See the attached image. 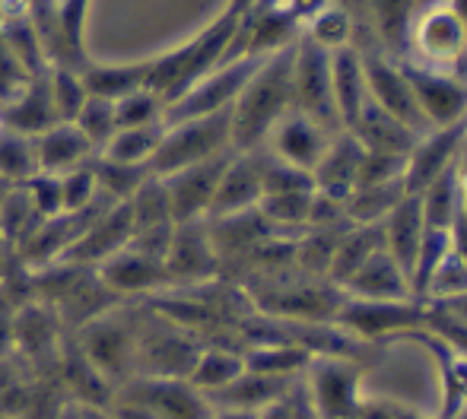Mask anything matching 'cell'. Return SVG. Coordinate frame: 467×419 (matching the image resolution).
<instances>
[{"label": "cell", "instance_id": "6da1fadb", "mask_svg": "<svg viewBox=\"0 0 467 419\" xmlns=\"http://www.w3.org/2000/svg\"><path fill=\"white\" fill-rule=\"evenodd\" d=\"M293 55L296 42L265 57L233 105V149H261L274 124L293 108Z\"/></svg>", "mask_w": 467, "mask_h": 419}, {"label": "cell", "instance_id": "7a4b0ae2", "mask_svg": "<svg viewBox=\"0 0 467 419\" xmlns=\"http://www.w3.org/2000/svg\"><path fill=\"white\" fill-rule=\"evenodd\" d=\"M235 23H239V13L223 10L213 23H207L185 42L172 45V48L160 51V55H150L147 89H153L166 105L179 99L182 93H188L197 80H203L210 70L226 61L229 45H233L235 36Z\"/></svg>", "mask_w": 467, "mask_h": 419}, {"label": "cell", "instance_id": "3957f363", "mask_svg": "<svg viewBox=\"0 0 467 419\" xmlns=\"http://www.w3.org/2000/svg\"><path fill=\"white\" fill-rule=\"evenodd\" d=\"M400 61L467 80V0H423L410 19Z\"/></svg>", "mask_w": 467, "mask_h": 419}, {"label": "cell", "instance_id": "277c9868", "mask_svg": "<svg viewBox=\"0 0 467 419\" xmlns=\"http://www.w3.org/2000/svg\"><path fill=\"white\" fill-rule=\"evenodd\" d=\"M226 153H233V108L166 121L162 140L150 159V172L162 179V175H172L185 166H197V162Z\"/></svg>", "mask_w": 467, "mask_h": 419}, {"label": "cell", "instance_id": "5b68a950", "mask_svg": "<svg viewBox=\"0 0 467 419\" xmlns=\"http://www.w3.org/2000/svg\"><path fill=\"white\" fill-rule=\"evenodd\" d=\"M80 331V353L105 382L109 378H128V382L137 378L140 327L124 318L118 305L83 324Z\"/></svg>", "mask_w": 467, "mask_h": 419}, {"label": "cell", "instance_id": "8992f818", "mask_svg": "<svg viewBox=\"0 0 467 419\" xmlns=\"http://www.w3.org/2000/svg\"><path fill=\"white\" fill-rule=\"evenodd\" d=\"M124 407L140 410L150 419H210L213 401L203 391H197L188 378H153L137 375L128 382Z\"/></svg>", "mask_w": 467, "mask_h": 419}, {"label": "cell", "instance_id": "52a82bcc", "mask_svg": "<svg viewBox=\"0 0 467 419\" xmlns=\"http://www.w3.org/2000/svg\"><path fill=\"white\" fill-rule=\"evenodd\" d=\"M293 108L302 115L315 118L327 130L337 134V108H334V89H331V51L318 48L306 36L296 38L293 55Z\"/></svg>", "mask_w": 467, "mask_h": 419}, {"label": "cell", "instance_id": "ba28073f", "mask_svg": "<svg viewBox=\"0 0 467 419\" xmlns=\"http://www.w3.org/2000/svg\"><path fill=\"white\" fill-rule=\"evenodd\" d=\"M261 61H265V57H233V61H223L220 67L210 70L203 80H197L188 93H182L179 99L166 105V121L229 111L235 105V99H239V93L245 89V83L252 80V74L258 70Z\"/></svg>", "mask_w": 467, "mask_h": 419}, {"label": "cell", "instance_id": "9c48e42d", "mask_svg": "<svg viewBox=\"0 0 467 419\" xmlns=\"http://www.w3.org/2000/svg\"><path fill=\"white\" fill-rule=\"evenodd\" d=\"M337 321L347 333L359 340L398 337V333H417L426 327V302L420 299H350L344 296V305L337 309Z\"/></svg>", "mask_w": 467, "mask_h": 419}, {"label": "cell", "instance_id": "30bf717a", "mask_svg": "<svg viewBox=\"0 0 467 419\" xmlns=\"http://www.w3.org/2000/svg\"><path fill=\"white\" fill-rule=\"evenodd\" d=\"M363 51V70H366V89H369V102L379 105L385 115H391L394 121H400L404 128H410L413 134H426L430 124H426L423 111L417 105L413 87L407 80L400 61L388 57L379 48H359Z\"/></svg>", "mask_w": 467, "mask_h": 419}, {"label": "cell", "instance_id": "8fae6325", "mask_svg": "<svg viewBox=\"0 0 467 419\" xmlns=\"http://www.w3.org/2000/svg\"><path fill=\"white\" fill-rule=\"evenodd\" d=\"M93 273L118 302L143 299V296H153V292H160V290H169V277H166L162 258L147 254L137 245H128L118 254H111L109 261H102L99 267H93Z\"/></svg>", "mask_w": 467, "mask_h": 419}, {"label": "cell", "instance_id": "7c38bea8", "mask_svg": "<svg viewBox=\"0 0 467 419\" xmlns=\"http://www.w3.org/2000/svg\"><path fill=\"white\" fill-rule=\"evenodd\" d=\"M331 137H334V130H327L325 124L302 115V111L289 108L286 115L274 124V130L267 134L261 149H265L267 156H274L277 162H283V166H293V169H299V172L312 175V169L318 166V159L325 156Z\"/></svg>", "mask_w": 467, "mask_h": 419}, {"label": "cell", "instance_id": "4fadbf2b", "mask_svg": "<svg viewBox=\"0 0 467 419\" xmlns=\"http://www.w3.org/2000/svg\"><path fill=\"white\" fill-rule=\"evenodd\" d=\"M226 156H216V159L197 162V166H185L172 175H162V188H166L169 210H172L175 226L179 222H201L210 216L216 198V185H220V175L226 169ZM160 179V175H156Z\"/></svg>", "mask_w": 467, "mask_h": 419}, {"label": "cell", "instance_id": "5bb4252c", "mask_svg": "<svg viewBox=\"0 0 467 419\" xmlns=\"http://www.w3.org/2000/svg\"><path fill=\"white\" fill-rule=\"evenodd\" d=\"M467 143V121L449 124V128H430L417 137L413 149L407 153L404 188L407 194H420L432 185L442 172H449L458 162Z\"/></svg>", "mask_w": 467, "mask_h": 419}, {"label": "cell", "instance_id": "9a60e30c", "mask_svg": "<svg viewBox=\"0 0 467 419\" xmlns=\"http://www.w3.org/2000/svg\"><path fill=\"white\" fill-rule=\"evenodd\" d=\"M407 80L413 87L417 105L423 111L430 128H449V124L467 121V80L455 74H439V70H423L417 64L400 61Z\"/></svg>", "mask_w": 467, "mask_h": 419}, {"label": "cell", "instance_id": "2e32d148", "mask_svg": "<svg viewBox=\"0 0 467 419\" xmlns=\"http://www.w3.org/2000/svg\"><path fill=\"white\" fill-rule=\"evenodd\" d=\"M166 277L169 286L172 283H185V286H197L203 280H210L220 267V258L213 251V241L207 235V226L201 222H179L169 239L166 248Z\"/></svg>", "mask_w": 467, "mask_h": 419}, {"label": "cell", "instance_id": "e0dca14e", "mask_svg": "<svg viewBox=\"0 0 467 419\" xmlns=\"http://www.w3.org/2000/svg\"><path fill=\"white\" fill-rule=\"evenodd\" d=\"M261 198H265V156H261V149H248V153L233 149L220 175V185H216L210 216H233L245 213V210H258Z\"/></svg>", "mask_w": 467, "mask_h": 419}, {"label": "cell", "instance_id": "ac0fdd59", "mask_svg": "<svg viewBox=\"0 0 467 419\" xmlns=\"http://www.w3.org/2000/svg\"><path fill=\"white\" fill-rule=\"evenodd\" d=\"M308 384H312V404L318 419H347L357 407L359 378L357 369L344 359H312Z\"/></svg>", "mask_w": 467, "mask_h": 419}, {"label": "cell", "instance_id": "d6986e66", "mask_svg": "<svg viewBox=\"0 0 467 419\" xmlns=\"http://www.w3.org/2000/svg\"><path fill=\"white\" fill-rule=\"evenodd\" d=\"M363 143L350 134V130H340L331 137L325 156L318 159V166L312 169V188L321 198H331L344 204L347 194L357 188L359 162H363Z\"/></svg>", "mask_w": 467, "mask_h": 419}, {"label": "cell", "instance_id": "ffe728a7", "mask_svg": "<svg viewBox=\"0 0 467 419\" xmlns=\"http://www.w3.org/2000/svg\"><path fill=\"white\" fill-rule=\"evenodd\" d=\"M51 124H57V115L48 93V70L38 77H29L16 93L0 102V128L16 130V134L26 137H38Z\"/></svg>", "mask_w": 467, "mask_h": 419}, {"label": "cell", "instance_id": "44dd1931", "mask_svg": "<svg viewBox=\"0 0 467 419\" xmlns=\"http://www.w3.org/2000/svg\"><path fill=\"white\" fill-rule=\"evenodd\" d=\"M344 296L350 299H379V302H394V299H413L410 290V277L404 273V267L385 251L379 248L375 254L359 264V271L347 280Z\"/></svg>", "mask_w": 467, "mask_h": 419}, {"label": "cell", "instance_id": "7402d4cb", "mask_svg": "<svg viewBox=\"0 0 467 419\" xmlns=\"http://www.w3.org/2000/svg\"><path fill=\"white\" fill-rule=\"evenodd\" d=\"M331 89H334V108H337L340 130H350L357 124V118L363 115L366 102H369L363 51L357 45L331 51Z\"/></svg>", "mask_w": 467, "mask_h": 419}, {"label": "cell", "instance_id": "603a6c76", "mask_svg": "<svg viewBox=\"0 0 467 419\" xmlns=\"http://www.w3.org/2000/svg\"><path fill=\"white\" fill-rule=\"evenodd\" d=\"M381 229V248L404 267V273L410 277L413 264H417V254L420 245H423V232H426V222H423V207H420L417 194H404L398 200V207L379 222Z\"/></svg>", "mask_w": 467, "mask_h": 419}, {"label": "cell", "instance_id": "cb8c5ba5", "mask_svg": "<svg viewBox=\"0 0 467 419\" xmlns=\"http://www.w3.org/2000/svg\"><path fill=\"white\" fill-rule=\"evenodd\" d=\"M36 156H38V172L64 175L93 162L96 147L83 137V130L74 121H57L36 137Z\"/></svg>", "mask_w": 467, "mask_h": 419}, {"label": "cell", "instance_id": "d4e9b609", "mask_svg": "<svg viewBox=\"0 0 467 419\" xmlns=\"http://www.w3.org/2000/svg\"><path fill=\"white\" fill-rule=\"evenodd\" d=\"M417 6L420 0H366V38L372 42V48L400 61Z\"/></svg>", "mask_w": 467, "mask_h": 419}, {"label": "cell", "instance_id": "484cf974", "mask_svg": "<svg viewBox=\"0 0 467 419\" xmlns=\"http://www.w3.org/2000/svg\"><path fill=\"white\" fill-rule=\"evenodd\" d=\"M350 134L363 143V149H372V153H391V156H407L413 149V143H417V134H413L410 128L394 121L391 115H385V111L372 102H366L363 115L357 118Z\"/></svg>", "mask_w": 467, "mask_h": 419}, {"label": "cell", "instance_id": "4316f807", "mask_svg": "<svg viewBox=\"0 0 467 419\" xmlns=\"http://www.w3.org/2000/svg\"><path fill=\"white\" fill-rule=\"evenodd\" d=\"M147 57H134V61H89V67L83 70V83H87L89 96L96 99L118 102L121 96L134 93V89L147 87Z\"/></svg>", "mask_w": 467, "mask_h": 419}, {"label": "cell", "instance_id": "83f0119b", "mask_svg": "<svg viewBox=\"0 0 467 419\" xmlns=\"http://www.w3.org/2000/svg\"><path fill=\"white\" fill-rule=\"evenodd\" d=\"M242 372H245V356H242V353H233V350H226V346H207V350H197L194 363H191V372H188V382L213 401V397L220 394V391H226Z\"/></svg>", "mask_w": 467, "mask_h": 419}, {"label": "cell", "instance_id": "f1b7e54d", "mask_svg": "<svg viewBox=\"0 0 467 419\" xmlns=\"http://www.w3.org/2000/svg\"><path fill=\"white\" fill-rule=\"evenodd\" d=\"M315 188H296V191H274L265 194L258 204V213L277 235L280 229H306L312 220Z\"/></svg>", "mask_w": 467, "mask_h": 419}, {"label": "cell", "instance_id": "f546056e", "mask_svg": "<svg viewBox=\"0 0 467 419\" xmlns=\"http://www.w3.org/2000/svg\"><path fill=\"white\" fill-rule=\"evenodd\" d=\"M93 175L99 185V198L109 200V204H128L137 194V188L147 179H153V172L147 166H128V162L105 159L99 153L93 159Z\"/></svg>", "mask_w": 467, "mask_h": 419}, {"label": "cell", "instance_id": "4dcf8cb0", "mask_svg": "<svg viewBox=\"0 0 467 419\" xmlns=\"http://www.w3.org/2000/svg\"><path fill=\"white\" fill-rule=\"evenodd\" d=\"M162 130L166 124H150V128H121L102 149L99 156L105 159H115V162H128V166H147L153 159L156 147L162 140Z\"/></svg>", "mask_w": 467, "mask_h": 419}, {"label": "cell", "instance_id": "1f68e13d", "mask_svg": "<svg viewBox=\"0 0 467 419\" xmlns=\"http://www.w3.org/2000/svg\"><path fill=\"white\" fill-rule=\"evenodd\" d=\"M302 36L325 51H340L347 45H357V23H353V16L340 4H327L325 10L315 13L302 26Z\"/></svg>", "mask_w": 467, "mask_h": 419}, {"label": "cell", "instance_id": "d6a6232c", "mask_svg": "<svg viewBox=\"0 0 467 419\" xmlns=\"http://www.w3.org/2000/svg\"><path fill=\"white\" fill-rule=\"evenodd\" d=\"M32 175H38L36 137L0 128V179L6 185H26Z\"/></svg>", "mask_w": 467, "mask_h": 419}, {"label": "cell", "instance_id": "836d02e7", "mask_svg": "<svg viewBox=\"0 0 467 419\" xmlns=\"http://www.w3.org/2000/svg\"><path fill=\"white\" fill-rule=\"evenodd\" d=\"M48 93H51V105H55L57 121H74L89 99L83 74L70 67H48Z\"/></svg>", "mask_w": 467, "mask_h": 419}, {"label": "cell", "instance_id": "e575fe53", "mask_svg": "<svg viewBox=\"0 0 467 419\" xmlns=\"http://www.w3.org/2000/svg\"><path fill=\"white\" fill-rule=\"evenodd\" d=\"M118 130L121 128H150V124H166V102L153 89H134L115 102Z\"/></svg>", "mask_w": 467, "mask_h": 419}, {"label": "cell", "instance_id": "d590c367", "mask_svg": "<svg viewBox=\"0 0 467 419\" xmlns=\"http://www.w3.org/2000/svg\"><path fill=\"white\" fill-rule=\"evenodd\" d=\"M57 181H61L64 213H87V210H93L96 204H102V198H99L96 175H93V162L74 169V172L57 175Z\"/></svg>", "mask_w": 467, "mask_h": 419}, {"label": "cell", "instance_id": "8d00e7d4", "mask_svg": "<svg viewBox=\"0 0 467 419\" xmlns=\"http://www.w3.org/2000/svg\"><path fill=\"white\" fill-rule=\"evenodd\" d=\"M74 124L83 130V137H87L89 143L96 147V153L105 147V143L111 140V137L118 134V118H115V102L109 99H96V96H89L87 105L80 108V115L74 118Z\"/></svg>", "mask_w": 467, "mask_h": 419}, {"label": "cell", "instance_id": "74e56055", "mask_svg": "<svg viewBox=\"0 0 467 419\" xmlns=\"http://www.w3.org/2000/svg\"><path fill=\"white\" fill-rule=\"evenodd\" d=\"M283 4L289 6V13L296 16V23L306 26L308 19L315 16V13H321L327 4H334V0H283Z\"/></svg>", "mask_w": 467, "mask_h": 419}, {"label": "cell", "instance_id": "f35d334b", "mask_svg": "<svg viewBox=\"0 0 467 419\" xmlns=\"http://www.w3.org/2000/svg\"><path fill=\"white\" fill-rule=\"evenodd\" d=\"M254 419H299V414H296L293 401H289V394H286V397H280L277 404H271V407L258 410Z\"/></svg>", "mask_w": 467, "mask_h": 419}, {"label": "cell", "instance_id": "ab89813d", "mask_svg": "<svg viewBox=\"0 0 467 419\" xmlns=\"http://www.w3.org/2000/svg\"><path fill=\"white\" fill-rule=\"evenodd\" d=\"M334 4H340L353 16V23H357V42H359L366 36V0H334Z\"/></svg>", "mask_w": 467, "mask_h": 419}, {"label": "cell", "instance_id": "60d3db41", "mask_svg": "<svg viewBox=\"0 0 467 419\" xmlns=\"http://www.w3.org/2000/svg\"><path fill=\"white\" fill-rule=\"evenodd\" d=\"M26 10H29V0H0V26Z\"/></svg>", "mask_w": 467, "mask_h": 419}, {"label": "cell", "instance_id": "b9f144b4", "mask_svg": "<svg viewBox=\"0 0 467 419\" xmlns=\"http://www.w3.org/2000/svg\"><path fill=\"white\" fill-rule=\"evenodd\" d=\"M51 419H89V407L87 404H67V407H61Z\"/></svg>", "mask_w": 467, "mask_h": 419}, {"label": "cell", "instance_id": "7bdbcfd3", "mask_svg": "<svg viewBox=\"0 0 467 419\" xmlns=\"http://www.w3.org/2000/svg\"><path fill=\"white\" fill-rule=\"evenodd\" d=\"M210 419H254V414H245V410H226V407H216L213 416Z\"/></svg>", "mask_w": 467, "mask_h": 419}, {"label": "cell", "instance_id": "ee69618b", "mask_svg": "<svg viewBox=\"0 0 467 419\" xmlns=\"http://www.w3.org/2000/svg\"><path fill=\"white\" fill-rule=\"evenodd\" d=\"M254 0H229L226 4V10H233V13H242V10H248V6H252Z\"/></svg>", "mask_w": 467, "mask_h": 419}, {"label": "cell", "instance_id": "f6af8a7d", "mask_svg": "<svg viewBox=\"0 0 467 419\" xmlns=\"http://www.w3.org/2000/svg\"><path fill=\"white\" fill-rule=\"evenodd\" d=\"M10 188H13V185H6V181H4V179H0V200H4V194H6V191H10Z\"/></svg>", "mask_w": 467, "mask_h": 419}, {"label": "cell", "instance_id": "bcb514c9", "mask_svg": "<svg viewBox=\"0 0 467 419\" xmlns=\"http://www.w3.org/2000/svg\"><path fill=\"white\" fill-rule=\"evenodd\" d=\"M458 419H467V407L462 410V414H458Z\"/></svg>", "mask_w": 467, "mask_h": 419}]
</instances>
